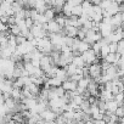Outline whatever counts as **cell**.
<instances>
[{
    "label": "cell",
    "mask_w": 124,
    "mask_h": 124,
    "mask_svg": "<svg viewBox=\"0 0 124 124\" xmlns=\"http://www.w3.org/2000/svg\"><path fill=\"white\" fill-rule=\"evenodd\" d=\"M80 55H82V57H83V60H84V62H85L86 65L94 63V62H96V63H100V57L93 51L91 47L88 49V50H85V51L82 52Z\"/></svg>",
    "instance_id": "1"
},
{
    "label": "cell",
    "mask_w": 124,
    "mask_h": 124,
    "mask_svg": "<svg viewBox=\"0 0 124 124\" xmlns=\"http://www.w3.org/2000/svg\"><path fill=\"white\" fill-rule=\"evenodd\" d=\"M101 38H102V35H101L100 32H95V31H93V29H86V31H85V37H84L83 40H85L86 43H89V44L91 45L93 43L99 41Z\"/></svg>",
    "instance_id": "2"
},
{
    "label": "cell",
    "mask_w": 124,
    "mask_h": 124,
    "mask_svg": "<svg viewBox=\"0 0 124 124\" xmlns=\"http://www.w3.org/2000/svg\"><path fill=\"white\" fill-rule=\"evenodd\" d=\"M29 32L33 34V37L35 38H44V37H47V31H45L40 23H34L31 28H29Z\"/></svg>",
    "instance_id": "3"
},
{
    "label": "cell",
    "mask_w": 124,
    "mask_h": 124,
    "mask_svg": "<svg viewBox=\"0 0 124 124\" xmlns=\"http://www.w3.org/2000/svg\"><path fill=\"white\" fill-rule=\"evenodd\" d=\"M88 72H89V77H90L91 79H94V78H96V77H100L101 73H102L100 63H96V62H94V63L88 65Z\"/></svg>",
    "instance_id": "4"
},
{
    "label": "cell",
    "mask_w": 124,
    "mask_h": 124,
    "mask_svg": "<svg viewBox=\"0 0 124 124\" xmlns=\"http://www.w3.org/2000/svg\"><path fill=\"white\" fill-rule=\"evenodd\" d=\"M39 116H40V118L44 119V122H54L57 114L51 108H45L44 111H41L39 113Z\"/></svg>",
    "instance_id": "5"
},
{
    "label": "cell",
    "mask_w": 124,
    "mask_h": 124,
    "mask_svg": "<svg viewBox=\"0 0 124 124\" xmlns=\"http://www.w3.org/2000/svg\"><path fill=\"white\" fill-rule=\"evenodd\" d=\"M46 31L49 33H62L63 34V31H62V27L55 21V20H50L47 21V27Z\"/></svg>",
    "instance_id": "6"
},
{
    "label": "cell",
    "mask_w": 124,
    "mask_h": 124,
    "mask_svg": "<svg viewBox=\"0 0 124 124\" xmlns=\"http://www.w3.org/2000/svg\"><path fill=\"white\" fill-rule=\"evenodd\" d=\"M123 20H124V14L123 12H117L113 16H111V24H112L113 29L119 27V26H122L123 24Z\"/></svg>",
    "instance_id": "7"
},
{
    "label": "cell",
    "mask_w": 124,
    "mask_h": 124,
    "mask_svg": "<svg viewBox=\"0 0 124 124\" xmlns=\"http://www.w3.org/2000/svg\"><path fill=\"white\" fill-rule=\"evenodd\" d=\"M99 32L101 33L102 37H108V35L113 32V27H112L111 24L100 22V24H99Z\"/></svg>",
    "instance_id": "8"
},
{
    "label": "cell",
    "mask_w": 124,
    "mask_h": 124,
    "mask_svg": "<svg viewBox=\"0 0 124 124\" xmlns=\"http://www.w3.org/2000/svg\"><path fill=\"white\" fill-rule=\"evenodd\" d=\"M61 86L63 88L65 91H73V90H76V88H77V82H74V80L67 78L66 80L62 82Z\"/></svg>",
    "instance_id": "9"
},
{
    "label": "cell",
    "mask_w": 124,
    "mask_h": 124,
    "mask_svg": "<svg viewBox=\"0 0 124 124\" xmlns=\"http://www.w3.org/2000/svg\"><path fill=\"white\" fill-rule=\"evenodd\" d=\"M33 9H35L39 14H43L47 9V4L45 0H35L33 4Z\"/></svg>",
    "instance_id": "10"
},
{
    "label": "cell",
    "mask_w": 124,
    "mask_h": 124,
    "mask_svg": "<svg viewBox=\"0 0 124 124\" xmlns=\"http://www.w3.org/2000/svg\"><path fill=\"white\" fill-rule=\"evenodd\" d=\"M72 63L76 65V67H78V68H82L86 65L83 60V57H82V55H74L73 58H72Z\"/></svg>",
    "instance_id": "11"
},
{
    "label": "cell",
    "mask_w": 124,
    "mask_h": 124,
    "mask_svg": "<svg viewBox=\"0 0 124 124\" xmlns=\"http://www.w3.org/2000/svg\"><path fill=\"white\" fill-rule=\"evenodd\" d=\"M55 77H56V78H58L61 82H63V80H66V79L68 78L66 70H65V68H62V67H57V71H56Z\"/></svg>",
    "instance_id": "12"
},
{
    "label": "cell",
    "mask_w": 124,
    "mask_h": 124,
    "mask_svg": "<svg viewBox=\"0 0 124 124\" xmlns=\"http://www.w3.org/2000/svg\"><path fill=\"white\" fill-rule=\"evenodd\" d=\"M23 86H26V88L31 91V94H32L33 96H38V94H39V91H40L39 85H37V84H34V83H29V84L23 85Z\"/></svg>",
    "instance_id": "13"
},
{
    "label": "cell",
    "mask_w": 124,
    "mask_h": 124,
    "mask_svg": "<svg viewBox=\"0 0 124 124\" xmlns=\"http://www.w3.org/2000/svg\"><path fill=\"white\" fill-rule=\"evenodd\" d=\"M44 16H45V18H46V21H50V20H54L55 18V15H56V12H55V10H54V8H47L44 12Z\"/></svg>",
    "instance_id": "14"
},
{
    "label": "cell",
    "mask_w": 124,
    "mask_h": 124,
    "mask_svg": "<svg viewBox=\"0 0 124 124\" xmlns=\"http://www.w3.org/2000/svg\"><path fill=\"white\" fill-rule=\"evenodd\" d=\"M71 14H72L73 16H77V17H79V16L82 15V5H80V4H78V5H74V6H72Z\"/></svg>",
    "instance_id": "15"
},
{
    "label": "cell",
    "mask_w": 124,
    "mask_h": 124,
    "mask_svg": "<svg viewBox=\"0 0 124 124\" xmlns=\"http://www.w3.org/2000/svg\"><path fill=\"white\" fill-rule=\"evenodd\" d=\"M116 52L119 54V55H123V52H124V41H123V39L117 41V51Z\"/></svg>",
    "instance_id": "16"
},
{
    "label": "cell",
    "mask_w": 124,
    "mask_h": 124,
    "mask_svg": "<svg viewBox=\"0 0 124 124\" xmlns=\"http://www.w3.org/2000/svg\"><path fill=\"white\" fill-rule=\"evenodd\" d=\"M114 114L117 117H124V108H123V106H118L116 108V111H114Z\"/></svg>",
    "instance_id": "17"
},
{
    "label": "cell",
    "mask_w": 124,
    "mask_h": 124,
    "mask_svg": "<svg viewBox=\"0 0 124 124\" xmlns=\"http://www.w3.org/2000/svg\"><path fill=\"white\" fill-rule=\"evenodd\" d=\"M108 45V50H109V52H116L117 51V43H114V41H111V43H108L107 44Z\"/></svg>",
    "instance_id": "18"
},
{
    "label": "cell",
    "mask_w": 124,
    "mask_h": 124,
    "mask_svg": "<svg viewBox=\"0 0 124 124\" xmlns=\"http://www.w3.org/2000/svg\"><path fill=\"white\" fill-rule=\"evenodd\" d=\"M24 23H26L27 28H31V27L34 24V21H33L31 17H26V18H24Z\"/></svg>",
    "instance_id": "19"
},
{
    "label": "cell",
    "mask_w": 124,
    "mask_h": 124,
    "mask_svg": "<svg viewBox=\"0 0 124 124\" xmlns=\"http://www.w3.org/2000/svg\"><path fill=\"white\" fill-rule=\"evenodd\" d=\"M6 31H9V26L6 23H3L1 21H0V33H1V32H6Z\"/></svg>",
    "instance_id": "20"
},
{
    "label": "cell",
    "mask_w": 124,
    "mask_h": 124,
    "mask_svg": "<svg viewBox=\"0 0 124 124\" xmlns=\"http://www.w3.org/2000/svg\"><path fill=\"white\" fill-rule=\"evenodd\" d=\"M100 1H101V0H90V3H91L93 5H99Z\"/></svg>",
    "instance_id": "21"
},
{
    "label": "cell",
    "mask_w": 124,
    "mask_h": 124,
    "mask_svg": "<svg viewBox=\"0 0 124 124\" xmlns=\"http://www.w3.org/2000/svg\"><path fill=\"white\" fill-rule=\"evenodd\" d=\"M112 1H116V3H118V4H122L123 0H112Z\"/></svg>",
    "instance_id": "22"
},
{
    "label": "cell",
    "mask_w": 124,
    "mask_h": 124,
    "mask_svg": "<svg viewBox=\"0 0 124 124\" xmlns=\"http://www.w3.org/2000/svg\"><path fill=\"white\" fill-rule=\"evenodd\" d=\"M1 15H4V11H3L1 9H0V16H1Z\"/></svg>",
    "instance_id": "23"
},
{
    "label": "cell",
    "mask_w": 124,
    "mask_h": 124,
    "mask_svg": "<svg viewBox=\"0 0 124 124\" xmlns=\"http://www.w3.org/2000/svg\"><path fill=\"white\" fill-rule=\"evenodd\" d=\"M1 3H3V0H0V4H1Z\"/></svg>",
    "instance_id": "24"
},
{
    "label": "cell",
    "mask_w": 124,
    "mask_h": 124,
    "mask_svg": "<svg viewBox=\"0 0 124 124\" xmlns=\"http://www.w3.org/2000/svg\"><path fill=\"white\" fill-rule=\"evenodd\" d=\"M14 1H16V0H14Z\"/></svg>",
    "instance_id": "25"
}]
</instances>
